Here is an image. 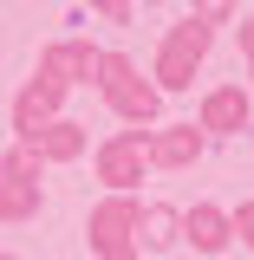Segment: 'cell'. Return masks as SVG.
I'll use <instances>...</instances> for the list:
<instances>
[{
  "instance_id": "cell-18",
  "label": "cell",
  "mask_w": 254,
  "mask_h": 260,
  "mask_svg": "<svg viewBox=\"0 0 254 260\" xmlns=\"http://www.w3.org/2000/svg\"><path fill=\"white\" fill-rule=\"evenodd\" d=\"M0 260H20V254H0Z\"/></svg>"
},
{
  "instance_id": "cell-17",
  "label": "cell",
  "mask_w": 254,
  "mask_h": 260,
  "mask_svg": "<svg viewBox=\"0 0 254 260\" xmlns=\"http://www.w3.org/2000/svg\"><path fill=\"white\" fill-rule=\"evenodd\" d=\"M235 39H241V59H248V85H254V13L241 20V32H235Z\"/></svg>"
},
{
  "instance_id": "cell-15",
  "label": "cell",
  "mask_w": 254,
  "mask_h": 260,
  "mask_svg": "<svg viewBox=\"0 0 254 260\" xmlns=\"http://www.w3.org/2000/svg\"><path fill=\"white\" fill-rule=\"evenodd\" d=\"M228 234H235V241H241V247L254 254V195L241 202V208H228Z\"/></svg>"
},
{
  "instance_id": "cell-8",
  "label": "cell",
  "mask_w": 254,
  "mask_h": 260,
  "mask_svg": "<svg viewBox=\"0 0 254 260\" xmlns=\"http://www.w3.org/2000/svg\"><path fill=\"white\" fill-rule=\"evenodd\" d=\"M52 117H65V91H52V85L26 78V85H20V98H13V143H33Z\"/></svg>"
},
{
  "instance_id": "cell-5",
  "label": "cell",
  "mask_w": 254,
  "mask_h": 260,
  "mask_svg": "<svg viewBox=\"0 0 254 260\" xmlns=\"http://www.w3.org/2000/svg\"><path fill=\"white\" fill-rule=\"evenodd\" d=\"M39 85H52V91H72V85H92L98 78V46L92 39H52L46 52H39V72H33Z\"/></svg>"
},
{
  "instance_id": "cell-3",
  "label": "cell",
  "mask_w": 254,
  "mask_h": 260,
  "mask_svg": "<svg viewBox=\"0 0 254 260\" xmlns=\"http://www.w3.org/2000/svg\"><path fill=\"white\" fill-rule=\"evenodd\" d=\"M137 195H104L92 202V215H85V241H92L98 260H144L137 254Z\"/></svg>"
},
{
  "instance_id": "cell-7",
  "label": "cell",
  "mask_w": 254,
  "mask_h": 260,
  "mask_svg": "<svg viewBox=\"0 0 254 260\" xmlns=\"http://www.w3.org/2000/svg\"><path fill=\"white\" fill-rule=\"evenodd\" d=\"M209 150V137L195 124H150L144 130V162L150 169H195Z\"/></svg>"
},
{
  "instance_id": "cell-1",
  "label": "cell",
  "mask_w": 254,
  "mask_h": 260,
  "mask_svg": "<svg viewBox=\"0 0 254 260\" xmlns=\"http://www.w3.org/2000/svg\"><path fill=\"white\" fill-rule=\"evenodd\" d=\"M98 98L111 104V117L118 124H130V130H150L163 117V91L144 78V65L130 59V52H98Z\"/></svg>"
},
{
  "instance_id": "cell-14",
  "label": "cell",
  "mask_w": 254,
  "mask_h": 260,
  "mask_svg": "<svg viewBox=\"0 0 254 260\" xmlns=\"http://www.w3.org/2000/svg\"><path fill=\"white\" fill-rule=\"evenodd\" d=\"M189 20L215 32V26H228V20H235V0H189Z\"/></svg>"
},
{
  "instance_id": "cell-13",
  "label": "cell",
  "mask_w": 254,
  "mask_h": 260,
  "mask_svg": "<svg viewBox=\"0 0 254 260\" xmlns=\"http://www.w3.org/2000/svg\"><path fill=\"white\" fill-rule=\"evenodd\" d=\"M39 169H46L39 150H33V143H13V150L0 156V182H39Z\"/></svg>"
},
{
  "instance_id": "cell-6",
  "label": "cell",
  "mask_w": 254,
  "mask_h": 260,
  "mask_svg": "<svg viewBox=\"0 0 254 260\" xmlns=\"http://www.w3.org/2000/svg\"><path fill=\"white\" fill-rule=\"evenodd\" d=\"M248 117H254V98H248V85H209L189 124L202 130V137H241V130H248Z\"/></svg>"
},
{
  "instance_id": "cell-11",
  "label": "cell",
  "mask_w": 254,
  "mask_h": 260,
  "mask_svg": "<svg viewBox=\"0 0 254 260\" xmlns=\"http://www.w3.org/2000/svg\"><path fill=\"white\" fill-rule=\"evenodd\" d=\"M33 150H39V162H78L92 150V130L78 124V117H52V124L33 137Z\"/></svg>"
},
{
  "instance_id": "cell-10",
  "label": "cell",
  "mask_w": 254,
  "mask_h": 260,
  "mask_svg": "<svg viewBox=\"0 0 254 260\" xmlns=\"http://www.w3.org/2000/svg\"><path fill=\"white\" fill-rule=\"evenodd\" d=\"M176 241H183V208L144 202V208H137V254H163V247H176Z\"/></svg>"
},
{
  "instance_id": "cell-2",
  "label": "cell",
  "mask_w": 254,
  "mask_h": 260,
  "mask_svg": "<svg viewBox=\"0 0 254 260\" xmlns=\"http://www.w3.org/2000/svg\"><path fill=\"white\" fill-rule=\"evenodd\" d=\"M209 46H215V32H209V26H195L189 13H183L176 26L163 32V46H157L150 85H157V91H189V85H195V72H202V59H209Z\"/></svg>"
},
{
  "instance_id": "cell-16",
  "label": "cell",
  "mask_w": 254,
  "mask_h": 260,
  "mask_svg": "<svg viewBox=\"0 0 254 260\" xmlns=\"http://www.w3.org/2000/svg\"><path fill=\"white\" fill-rule=\"evenodd\" d=\"M92 13L104 26H130V0H92Z\"/></svg>"
},
{
  "instance_id": "cell-9",
  "label": "cell",
  "mask_w": 254,
  "mask_h": 260,
  "mask_svg": "<svg viewBox=\"0 0 254 260\" xmlns=\"http://www.w3.org/2000/svg\"><path fill=\"white\" fill-rule=\"evenodd\" d=\"M183 241H189L195 254H222V247H235V234H228V208H215V202L183 208Z\"/></svg>"
},
{
  "instance_id": "cell-12",
  "label": "cell",
  "mask_w": 254,
  "mask_h": 260,
  "mask_svg": "<svg viewBox=\"0 0 254 260\" xmlns=\"http://www.w3.org/2000/svg\"><path fill=\"white\" fill-rule=\"evenodd\" d=\"M46 208V189L39 182H0V221L13 228V221H33Z\"/></svg>"
},
{
  "instance_id": "cell-4",
  "label": "cell",
  "mask_w": 254,
  "mask_h": 260,
  "mask_svg": "<svg viewBox=\"0 0 254 260\" xmlns=\"http://www.w3.org/2000/svg\"><path fill=\"white\" fill-rule=\"evenodd\" d=\"M92 162H98V182H104V195H137L144 189V130H111L104 143L92 150Z\"/></svg>"
}]
</instances>
